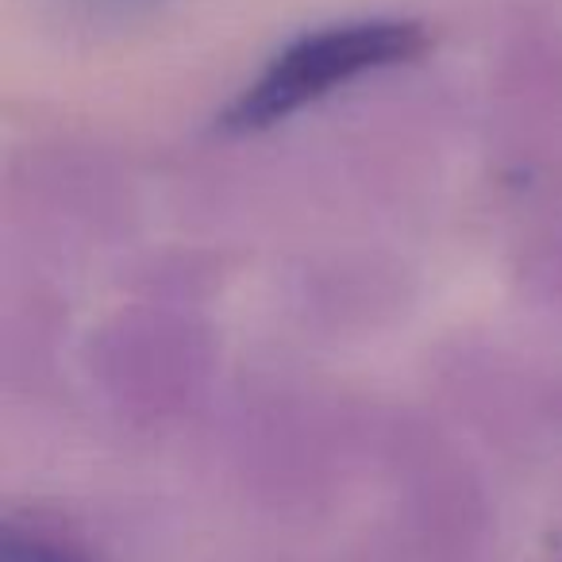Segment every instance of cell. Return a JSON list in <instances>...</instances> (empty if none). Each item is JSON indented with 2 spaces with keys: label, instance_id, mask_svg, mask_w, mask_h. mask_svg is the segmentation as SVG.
Segmentation results:
<instances>
[{
  "label": "cell",
  "instance_id": "6da1fadb",
  "mask_svg": "<svg viewBox=\"0 0 562 562\" xmlns=\"http://www.w3.org/2000/svg\"><path fill=\"white\" fill-rule=\"evenodd\" d=\"M424 50V27L413 20H347L293 40L224 112L227 132H266L293 112L324 101L339 86L390 70Z\"/></svg>",
  "mask_w": 562,
  "mask_h": 562
},
{
  "label": "cell",
  "instance_id": "7a4b0ae2",
  "mask_svg": "<svg viewBox=\"0 0 562 562\" xmlns=\"http://www.w3.org/2000/svg\"><path fill=\"white\" fill-rule=\"evenodd\" d=\"M0 562H81L74 559L70 551H63V547L55 543H43V539H24V536H9L4 539V554H0Z\"/></svg>",
  "mask_w": 562,
  "mask_h": 562
}]
</instances>
